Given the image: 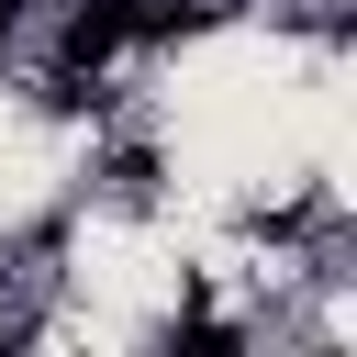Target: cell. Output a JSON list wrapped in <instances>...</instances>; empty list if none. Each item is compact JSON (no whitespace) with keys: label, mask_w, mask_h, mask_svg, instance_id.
<instances>
[{"label":"cell","mask_w":357,"mask_h":357,"mask_svg":"<svg viewBox=\"0 0 357 357\" xmlns=\"http://www.w3.org/2000/svg\"><path fill=\"white\" fill-rule=\"evenodd\" d=\"M134 33H145V0H78V11H67V78H89V67H100L112 45H134Z\"/></svg>","instance_id":"1"},{"label":"cell","mask_w":357,"mask_h":357,"mask_svg":"<svg viewBox=\"0 0 357 357\" xmlns=\"http://www.w3.org/2000/svg\"><path fill=\"white\" fill-rule=\"evenodd\" d=\"M11 22H22V0H0V45H11Z\"/></svg>","instance_id":"2"}]
</instances>
